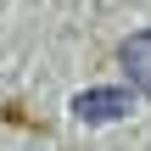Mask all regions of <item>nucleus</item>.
Returning a JSON list of instances; mask_svg holds the SVG:
<instances>
[{
	"instance_id": "nucleus-1",
	"label": "nucleus",
	"mask_w": 151,
	"mask_h": 151,
	"mask_svg": "<svg viewBox=\"0 0 151 151\" xmlns=\"http://www.w3.org/2000/svg\"><path fill=\"white\" fill-rule=\"evenodd\" d=\"M129 112V90H84L73 95V118L78 123H112Z\"/></svg>"
},
{
	"instance_id": "nucleus-2",
	"label": "nucleus",
	"mask_w": 151,
	"mask_h": 151,
	"mask_svg": "<svg viewBox=\"0 0 151 151\" xmlns=\"http://www.w3.org/2000/svg\"><path fill=\"white\" fill-rule=\"evenodd\" d=\"M118 62H123V73H129V90L151 95V28H140V34H129V39H123Z\"/></svg>"
}]
</instances>
